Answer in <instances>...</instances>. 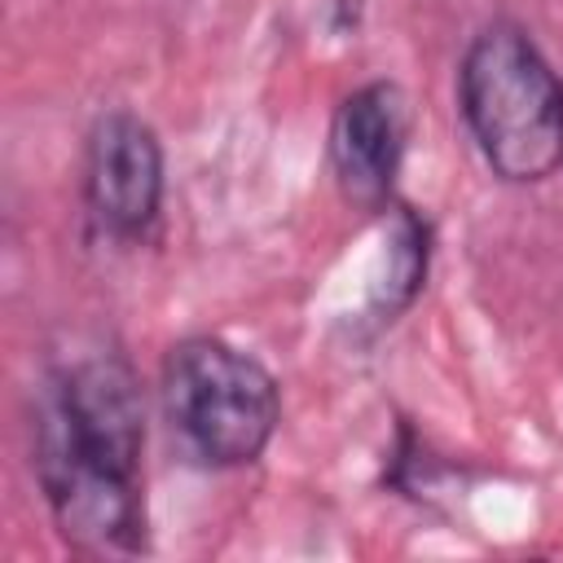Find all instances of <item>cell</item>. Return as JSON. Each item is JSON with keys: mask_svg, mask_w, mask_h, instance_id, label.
I'll list each match as a JSON object with an SVG mask.
<instances>
[{"mask_svg": "<svg viewBox=\"0 0 563 563\" xmlns=\"http://www.w3.org/2000/svg\"><path fill=\"white\" fill-rule=\"evenodd\" d=\"M31 466L62 541L79 554H145V391L123 352L53 365L35 391Z\"/></svg>", "mask_w": 563, "mask_h": 563, "instance_id": "cell-1", "label": "cell"}, {"mask_svg": "<svg viewBox=\"0 0 563 563\" xmlns=\"http://www.w3.org/2000/svg\"><path fill=\"white\" fill-rule=\"evenodd\" d=\"M457 110L501 185H541L563 167V79L519 22H488L457 62Z\"/></svg>", "mask_w": 563, "mask_h": 563, "instance_id": "cell-2", "label": "cell"}, {"mask_svg": "<svg viewBox=\"0 0 563 563\" xmlns=\"http://www.w3.org/2000/svg\"><path fill=\"white\" fill-rule=\"evenodd\" d=\"M158 405L180 449L207 471L260 462L282 422L273 369L216 334H185L163 352Z\"/></svg>", "mask_w": 563, "mask_h": 563, "instance_id": "cell-3", "label": "cell"}, {"mask_svg": "<svg viewBox=\"0 0 563 563\" xmlns=\"http://www.w3.org/2000/svg\"><path fill=\"white\" fill-rule=\"evenodd\" d=\"M167 158L158 132L136 110H106L84 141V207L114 242H145L158 224Z\"/></svg>", "mask_w": 563, "mask_h": 563, "instance_id": "cell-4", "label": "cell"}, {"mask_svg": "<svg viewBox=\"0 0 563 563\" xmlns=\"http://www.w3.org/2000/svg\"><path fill=\"white\" fill-rule=\"evenodd\" d=\"M409 141V101L400 84H356L330 119V172L352 211L383 216L396 202V176Z\"/></svg>", "mask_w": 563, "mask_h": 563, "instance_id": "cell-5", "label": "cell"}, {"mask_svg": "<svg viewBox=\"0 0 563 563\" xmlns=\"http://www.w3.org/2000/svg\"><path fill=\"white\" fill-rule=\"evenodd\" d=\"M427 260H431V233L427 220L405 207L391 202V233H387V260H383V277L369 286V317L374 325H391L427 286Z\"/></svg>", "mask_w": 563, "mask_h": 563, "instance_id": "cell-6", "label": "cell"}]
</instances>
